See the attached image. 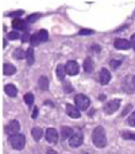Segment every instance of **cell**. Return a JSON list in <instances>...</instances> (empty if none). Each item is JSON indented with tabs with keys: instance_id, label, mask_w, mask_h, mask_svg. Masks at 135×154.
Instances as JSON below:
<instances>
[{
	"instance_id": "1",
	"label": "cell",
	"mask_w": 135,
	"mask_h": 154,
	"mask_svg": "<svg viewBox=\"0 0 135 154\" xmlns=\"http://www.w3.org/2000/svg\"><path fill=\"white\" fill-rule=\"evenodd\" d=\"M92 140H93L94 146L98 149H103L107 144V139H106V131L102 126H97L93 130L92 135Z\"/></svg>"
},
{
	"instance_id": "2",
	"label": "cell",
	"mask_w": 135,
	"mask_h": 154,
	"mask_svg": "<svg viewBox=\"0 0 135 154\" xmlns=\"http://www.w3.org/2000/svg\"><path fill=\"white\" fill-rule=\"evenodd\" d=\"M9 141L11 143V146L15 150H22L25 146V143H26V139H25V136L22 134H16V135L11 136L9 138Z\"/></svg>"
},
{
	"instance_id": "3",
	"label": "cell",
	"mask_w": 135,
	"mask_h": 154,
	"mask_svg": "<svg viewBox=\"0 0 135 154\" xmlns=\"http://www.w3.org/2000/svg\"><path fill=\"white\" fill-rule=\"evenodd\" d=\"M75 103H76V106H77L78 110L86 111L90 105V99L84 94H79L75 97Z\"/></svg>"
},
{
	"instance_id": "4",
	"label": "cell",
	"mask_w": 135,
	"mask_h": 154,
	"mask_svg": "<svg viewBox=\"0 0 135 154\" xmlns=\"http://www.w3.org/2000/svg\"><path fill=\"white\" fill-rule=\"evenodd\" d=\"M121 104V100L119 99H115V100H111V101L107 102L104 106V112L106 114H113L115 112H117Z\"/></svg>"
},
{
	"instance_id": "5",
	"label": "cell",
	"mask_w": 135,
	"mask_h": 154,
	"mask_svg": "<svg viewBox=\"0 0 135 154\" xmlns=\"http://www.w3.org/2000/svg\"><path fill=\"white\" fill-rule=\"evenodd\" d=\"M83 143V136L81 132H76L69 139V146L72 148H78Z\"/></svg>"
},
{
	"instance_id": "6",
	"label": "cell",
	"mask_w": 135,
	"mask_h": 154,
	"mask_svg": "<svg viewBox=\"0 0 135 154\" xmlns=\"http://www.w3.org/2000/svg\"><path fill=\"white\" fill-rule=\"evenodd\" d=\"M65 67H66V73L70 76H75L79 73V65L76 61H68Z\"/></svg>"
},
{
	"instance_id": "7",
	"label": "cell",
	"mask_w": 135,
	"mask_h": 154,
	"mask_svg": "<svg viewBox=\"0 0 135 154\" xmlns=\"http://www.w3.org/2000/svg\"><path fill=\"white\" fill-rule=\"evenodd\" d=\"M113 46L117 48V49H120V50H128L131 48V42L127 39H123V38H117L113 42Z\"/></svg>"
},
{
	"instance_id": "8",
	"label": "cell",
	"mask_w": 135,
	"mask_h": 154,
	"mask_svg": "<svg viewBox=\"0 0 135 154\" xmlns=\"http://www.w3.org/2000/svg\"><path fill=\"white\" fill-rule=\"evenodd\" d=\"M19 129H21V126H19V122L12 121L11 123L8 125V127H7V132H8V135H10V137H11V136L19 134Z\"/></svg>"
},
{
	"instance_id": "9",
	"label": "cell",
	"mask_w": 135,
	"mask_h": 154,
	"mask_svg": "<svg viewBox=\"0 0 135 154\" xmlns=\"http://www.w3.org/2000/svg\"><path fill=\"white\" fill-rule=\"evenodd\" d=\"M45 138L50 143H56L58 140V134L54 128H48L45 132Z\"/></svg>"
},
{
	"instance_id": "10",
	"label": "cell",
	"mask_w": 135,
	"mask_h": 154,
	"mask_svg": "<svg viewBox=\"0 0 135 154\" xmlns=\"http://www.w3.org/2000/svg\"><path fill=\"white\" fill-rule=\"evenodd\" d=\"M111 78V74L107 69H103L99 73V82L102 85H107Z\"/></svg>"
},
{
	"instance_id": "11",
	"label": "cell",
	"mask_w": 135,
	"mask_h": 154,
	"mask_svg": "<svg viewBox=\"0 0 135 154\" xmlns=\"http://www.w3.org/2000/svg\"><path fill=\"white\" fill-rule=\"evenodd\" d=\"M66 113L72 119H79L80 117V112L77 109V106H74L72 104L66 105Z\"/></svg>"
},
{
	"instance_id": "12",
	"label": "cell",
	"mask_w": 135,
	"mask_h": 154,
	"mask_svg": "<svg viewBox=\"0 0 135 154\" xmlns=\"http://www.w3.org/2000/svg\"><path fill=\"white\" fill-rule=\"evenodd\" d=\"M12 27L16 30H25L27 25H26V22L24 20L21 19H14L13 22H12Z\"/></svg>"
},
{
	"instance_id": "13",
	"label": "cell",
	"mask_w": 135,
	"mask_h": 154,
	"mask_svg": "<svg viewBox=\"0 0 135 154\" xmlns=\"http://www.w3.org/2000/svg\"><path fill=\"white\" fill-rule=\"evenodd\" d=\"M83 69H84V72H86V73H89V74L93 72L94 62L90 57H88V58L84 60V62H83Z\"/></svg>"
},
{
	"instance_id": "14",
	"label": "cell",
	"mask_w": 135,
	"mask_h": 154,
	"mask_svg": "<svg viewBox=\"0 0 135 154\" xmlns=\"http://www.w3.org/2000/svg\"><path fill=\"white\" fill-rule=\"evenodd\" d=\"M15 72H16V67H15L14 65H12L11 63L3 64V73H4V75H7V76H11V75H13Z\"/></svg>"
},
{
	"instance_id": "15",
	"label": "cell",
	"mask_w": 135,
	"mask_h": 154,
	"mask_svg": "<svg viewBox=\"0 0 135 154\" xmlns=\"http://www.w3.org/2000/svg\"><path fill=\"white\" fill-rule=\"evenodd\" d=\"M4 90H6V94H8L9 97H12V98H14V97L17 96V89L14 85H11V84L6 85V87H4Z\"/></svg>"
},
{
	"instance_id": "16",
	"label": "cell",
	"mask_w": 135,
	"mask_h": 154,
	"mask_svg": "<svg viewBox=\"0 0 135 154\" xmlns=\"http://www.w3.org/2000/svg\"><path fill=\"white\" fill-rule=\"evenodd\" d=\"M61 135H62V139L65 140V139H67L68 137H72V136L74 135V130H72L70 127L63 126L61 129Z\"/></svg>"
},
{
	"instance_id": "17",
	"label": "cell",
	"mask_w": 135,
	"mask_h": 154,
	"mask_svg": "<svg viewBox=\"0 0 135 154\" xmlns=\"http://www.w3.org/2000/svg\"><path fill=\"white\" fill-rule=\"evenodd\" d=\"M42 135H43V131H42V129L39 128V127H34L33 129H31V136H33V138L36 141L40 140L42 138Z\"/></svg>"
},
{
	"instance_id": "18",
	"label": "cell",
	"mask_w": 135,
	"mask_h": 154,
	"mask_svg": "<svg viewBox=\"0 0 135 154\" xmlns=\"http://www.w3.org/2000/svg\"><path fill=\"white\" fill-rule=\"evenodd\" d=\"M56 74H57V78L60 80H64L65 79V76H66V67L62 64L56 67Z\"/></svg>"
},
{
	"instance_id": "19",
	"label": "cell",
	"mask_w": 135,
	"mask_h": 154,
	"mask_svg": "<svg viewBox=\"0 0 135 154\" xmlns=\"http://www.w3.org/2000/svg\"><path fill=\"white\" fill-rule=\"evenodd\" d=\"M38 84H39L40 89H42V90H48V89H49V79H48L47 77H44V76L40 77Z\"/></svg>"
},
{
	"instance_id": "20",
	"label": "cell",
	"mask_w": 135,
	"mask_h": 154,
	"mask_svg": "<svg viewBox=\"0 0 135 154\" xmlns=\"http://www.w3.org/2000/svg\"><path fill=\"white\" fill-rule=\"evenodd\" d=\"M26 61H27L28 65H31L35 62V57H34V49L33 48H28L26 51Z\"/></svg>"
},
{
	"instance_id": "21",
	"label": "cell",
	"mask_w": 135,
	"mask_h": 154,
	"mask_svg": "<svg viewBox=\"0 0 135 154\" xmlns=\"http://www.w3.org/2000/svg\"><path fill=\"white\" fill-rule=\"evenodd\" d=\"M38 37L41 42H48V39H49V33H48L45 29H41L38 33Z\"/></svg>"
},
{
	"instance_id": "22",
	"label": "cell",
	"mask_w": 135,
	"mask_h": 154,
	"mask_svg": "<svg viewBox=\"0 0 135 154\" xmlns=\"http://www.w3.org/2000/svg\"><path fill=\"white\" fill-rule=\"evenodd\" d=\"M34 100H35V98H34V94H31V92H28V94H26L24 96V101H25V103L28 105V106H31V105L34 104Z\"/></svg>"
},
{
	"instance_id": "23",
	"label": "cell",
	"mask_w": 135,
	"mask_h": 154,
	"mask_svg": "<svg viewBox=\"0 0 135 154\" xmlns=\"http://www.w3.org/2000/svg\"><path fill=\"white\" fill-rule=\"evenodd\" d=\"M13 55L16 59H19V60H22V59L26 58V53H25L24 51H23V49H21V48H17L16 50H14Z\"/></svg>"
},
{
	"instance_id": "24",
	"label": "cell",
	"mask_w": 135,
	"mask_h": 154,
	"mask_svg": "<svg viewBox=\"0 0 135 154\" xmlns=\"http://www.w3.org/2000/svg\"><path fill=\"white\" fill-rule=\"evenodd\" d=\"M63 89L66 94H70V92L74 91V87H72V84L69 83V82H65V83L63 84Z\"/></svg>"
},
{
	"instance_id": "25",
	"label": "cell",
	"mask_w": 135,
	"mask_h": 154,
	"mask_svg": "<svg viewBox=\"0 0 135 154\" xmlns=\"http://www.w3.org/2000/svg\"><path fill=\"white\" fill-rule=\"evenodd\" d=\"M122 138L127 139V140H135V134L130 131H123L122 132Z\"/></svg>"
},
{
	"instance_id": "26",
	"label": "cell",
	"mask_w": 135,
	"mask_h": 154,
	"mask_svg": "<svg viewBox=\"0 0 135 154\" xmlns=\"http://www.w3.org/2000/svg\"><path fill=\"white\" fill-rule=\"evenodd\" d=\"M40 17H41V14H39V13L31 14V15H28L27 22H29V23H35L37 21V20H39Z\"/></svg>"
},
{
	"instance_id": "27",
	"label": "cell",
	"mask_w": 135,
	"mask_h": 154,
	"mask_svg": "<svg viewBox=\"0 0 135 154\" xmlns=\"http://www.w3.org/2000/svg\"><path fill=\"white\" fill-rule=\"evenodd\" d=\"M128 124H129L130 126L135 127V111L129 116V119H128Z\"/></svg>"
},
{
	"instance_id": "28",
	"label": "cell",
	"mask_w": 135,
	"mask_h": 154,
	"mask_svg": "<svg viewBox=\"0 0 135 154\" xmlns=\"http://www.w3.org/2000/svg\"><path fill=\"white\" fill-rule=\"evenodd\" d=\"M31 45H33V46H37V45H39L40 42H40V39H39V37H38V34L31 36Z\"/></svg>"
},
{
	"instance_id": "29",
	"label": "cell",
	"mask_w": 135,
	"mask_h": 154,
	"mask_svg": "<svg viewBox=\"0 0 135 154\" xmlns=\"http://www.w3.org/2000/svg\"><path fill=\"white\" fill-rule=\"evenodd\" d=\"M8 38L10 40H16V39L19 38V34L17 32H11V33L8 34Z\"/></svg>"
},
{
	"instance_id": "30",
	"label": "cell",
	"mask_w": 135,
	"mask_h": 154,
	"mask_svg": "<svg viewBox=\"0 0 135 154\" xmlns=\"http://www.w3.org/2000/svg\"><path fill=\"white\" fill-rule=\"evenodd\" d=\"M24 13V11L23 10H19V11H14V12H11L10 14H8V17H21L22 14Z\"/></svg>"
},
{
	"instance_id": "31",
	"label": "cell",
	"mask_w": 135,
	"mask_h": 154,
	"mask_svg": "<svg viewBox=\"0 0 135 154\" xmlns=\"http://www.w3.org/2000/svg\"><path fill=\"white\" fill-rule=\"evenodd\" d=\"M120 64H121V61H116V60H111L110 61V66L115 69H116L118 66H120Z\"/></svg>"
},
{
	"instance_id": "32",
	"label": "cell",
	"mask_w": 135,
	"mask_h": 154,
	"mask_svg": "<svg viewBox=\"0 0 135 154\" xmlns=\"http://www.w3.org/2000/svg\"><path fill=\"white\" fill-rule=\"evenodd\" d=\"M94 33V30L92 29H81L79 32V35H92Z\"/></svg>"
},
{
	"instance_id": "33",
	"label": "cell",
	"mask_w": 135,
	"mask_h": 154,
	"mask_svg": "<svg viewBox=\"0 0 135 154\" xmlns=\"http://www.w3.org/2000/svg\"><path fill=\"white\" fill-rule=\"evenodd\" d=\"M31 36H29L27 33H25L24 35L22 36V42H31Z\"/></svg>"
},
{
	"instance_id": "34",
	"label": "cell",
	"mask_w": 135,
	"mask_h": 154,
	"mask_svg": "<svg viewBox=\"0 0 135 154\" xmlns=\"http://www.w3.org/2000/svg\"><path fill=\"white\" fill-rule=\"evenodd\" d=\"M38 107L37 106H35L34 107V112H33V114H31V117H33L34 119H37V116H38Z\"/></svg>"
},
{
	"instance_id": "35",
	"label": "cell",
	"mask_w": 135,
	"mask_h": 154,
	"mask_svg": "<svg viewBox=\"0 0 135 154\" xmlns=\"http://www.w3.org/2000/svg\"><path fill=\"white\" fill-rule=\"evenodd\" d=\"M131 47L134 49V51H135V34L134 35H132V37H131Z\"/></svg>"
},
{
	"instance_id": "36",
	"label": "cell",
	"mask_w": 135,
	"mask_h": 154,
	"mask_svg": "<svg viewBox=\"0 0 135 154\" xmlns=\"http://www.w3.org/2000/svg\"><path fill=\"white\" fill-rule=\"evenodd\" d=\"M131 107H132V105H131V104L127 105V106H125V110H124V112L122 113V115H125V113H127L128 111H130V110H131Z\"/></svg>"
},
{
	"instance_id": "37",
	"label": "cell",
	"mask_w": 135,
	"mask_h": 154,
	"mask_svg": "<svg viewBox=\"0 0 135 154\" xmlns=\"http://www.w3.org/2000/svg\"><path fill=\"white\" fill-rule=\"evenodd\" d=\"M48 154H56V152L54 150H51V149H48Z\"/></svg>"
},
{
	"instance_id": "38",
	"label": "cell",
	"mask_w": 135,
	"mask_h": 154,
	"mask_svg": "<svg viewBox=\"0 0 135 154\" xmlns=\"http://www.w3.org/2000/svg\"><path fill=\"white\" fill-rule=\"evenodd\" d=\"M132 84H133V86H134V88H135V75L133 76V78H132Z\"/></svg>"
},
{
	"instance_id": "39",
	"label": "cell",
	"mask_w": 135,
	"mask_h": 154,
	"mask_svg": "<svg viewBox=\"0 0 135 154\" xmlns=\"http://www.w3.org/2000/svg\"><path fill=\"white\" fill-rule=\"evenodd\" d=\"M6 45H7V42H6V39L3 40V47H6Z\"/></svg>"
},
{
	"instance_id": "40",
	"label": "cell",
	"mask_w": 135,
	"mask_h": 154,
	"mask_svg": "<svg viewBox=\"0 0 135 154\" xmlns=\"http://www.w3.org/2000/svg\"><path fill=\"white\" fill-rule=\"evenodd\" d=\"M81 154H88V153H81Z\"/></svg>"
}]
</instances>
